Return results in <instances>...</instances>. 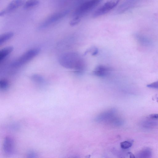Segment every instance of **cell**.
Returning a JSON list of instances; mask_svg holds the SVG:
<instances>
[{"mask_svg": "<svg viewBox=\"0 0 158 158\" xmlns=\"http://www.w3.org/2000/svg\"><path fill=\"white\" fill-rule=\"evenodd\" d=\"M152 155L151 149L149 148H146L143 149L137 153L136 157L140 158H151Z\"/></svg>", "mask_w": 158, "mask_h": 158, "instance_id": "obj_10", "label": "cell"}, {"mask_svg": "<svg viewBox=\"0 0 158 158\" xmlns=\"http://www.w3.org/2000/svg\"><path fill=\"white\" fill-rule=\"evenodd\" d=\"M14 49L12 46L5 47L0 51V61L4 60L8 55L11 53Z\"/></svg>", "mask_w": 158, "mask_h": 158, "instance_id": "obj_11", "label": "cell"}, {"mask_svg": "<svg viewBox=\"0 0 158 158\" xmlns=\"http://www.w3.org/2000/svg\"><path fill=\"white\" fill-rule=\"evenodd\" d=\"M40 51V49L38 48H32L28 50L13 61L11 66L13 67H17L24 64L37 55Z\"/></svg>", "mask_w": 158, "mask_h": 158, "instance_id": "obj_3", "label": "cell"}, {"mask_svg": "<svg viewBox=\"0 0 158 158\" xmlns=\"http://www.w3.org/2000/svg\"><path fill=\"white\" fill-rule=\"evenodd\" d=\"M69 12V10H65L52 14L40 25L39 29H44L48 27L65 17Z\"/></svg>", "mask_w": 158, "mask_h": 158, "instance_id": "obj_4", "label": "cell"}, {"mask_svg": "<svg viewBox=\"0 0 158 158\" xmlns=\"http://www.w3.org/2000/svg\"><path fill=\"white\" fill-rule=\"evenodd\" d=\"M143 125L145 127L151 128L156 126L158 125V123L155 121L147 120L143 123Z\"/></svg>", "mask_w": 158, "mask_h": 158, "instance_id": "obj_15", "label": "cell"}, {"mask_svg": "<svg viewBox=\"0 0 158 158\" xmlns=\"http://www.w3.org/2000/svg\"><path fill=\"white\" fill-rule=\"evenodd\" d=\"M39 3V0H28L26 1L23 7L25 9H28L36 6Z\"/></svg>", "mask_w": 158, "mask_h": 158, "instance_id": "obj_13", "label": "cell"}, {"mask_svg": "<svg viewBox=\"0 0 158 158\" xmlns=\"http://www.w3.org/2000/svg\"><path fill=\"white\" fill-rule=\"evenodd\" d=\"M121 0H108L97 9L92 15L95 18L106 14L112 10L118 4Z\"/></svg>", "mask_w": 158, "mask_h": 158, "instance_id": "obj_5", "label": "cell"}, {"mask_svg": "<svg viewBox=\"0 0 158 158\" xmlns=\"http://www.w3.org/2000/svg\"><path fill=\"white\" fill-rule=\"evenodd\" d=\"M81 19L76 17H74L70 21V25L73 26L77 25L80 21Z\"/></svg>", "mask_w": 158, "mask_h": 158, "instance_id": "obj_18", "label": "cell"}, {"mask_svg": "<svg viewBox=\"0 0 158 158\" xmlns=\"http://www.w3.org/2000/svg\"><path fill=\"white\" fill-rule=\"evenodd\" d=\"M31 79L33 81L38 83H42L44 81V77L41 76L37 74H34L31 77Z\"/></svg>", "mask_w": 158, "mask_h": 158, "instance_id": "obj_14", "label": "cell"}, {"mask_svg": "<svg viewBox=\"0 0 158 158\" xmlns=\"http://www.w3.org/2000/svg\"><path fill=\"white\" fill-rule=\"evenodd\" d=\"M102 0H87L82 3L75 10L73 17L80 19L86 14L97 6Z\"/></svg>", "mask_w": 158, "mask_h": 158, "instance_id": "obj_2", "label": "cell"}, {"mask_svg": "<svg viewBox=\"0 0 158 158\" xmlns=\"http://www.w3.org/2000/svg\"><path fill=\"white\" fill-rule=\"evenodd\" d=\"M149 117L150 118L154 119H158V114H150Z\"/></svg>", "mask_w": 158, "mask_h": 158, "instance_id": "obj_20", "label": "cell"}, {"mask_svg": "<svg viewBox=\"0 0 158 158\" xmlns=\"http://www.w3.org/2000/svg\"><path fill=\"white\" fill-rule=\"evenodd\" d=\"M137 41L141 45L144 46H149L152 44V40L145 35L140 34H136L135 35Z\"/></svg>", "mask_w": 158, "mask_h": 158, "instance_id": "obj_9", "label": "cell"}, {"mask_svg": "<svg viewBox=\"0 0 158 158\" xmlns=\"http://www.w3.org/2000/svg\"><path fill=\"white\" fill-rule=\"evenodd\" d=\"M36 156V153L32 151L30 152L28 154V156H29L30 157H35Z\"/></svg>", "mask_w": 158, "mask_h": 158, "instance_id": "obj_21", "label": "cell"}, {"mask_svg": "<svg viewBox=\"0 0 158 158\" xmlns=\"http://www.w3.org/2000/svg\"><path fill=\"white\" fill-rule=\"evenodd\" d=\"M26 0H12L7 6L1 12L0 16H2L23 5Z\"/></svg>", "mask_w": 158, "mask_h": 158, "instance_id": "obj_6", "label": "cell"}, {"mask_svg": "<svg viewBox=\"0 0 158 158\" xmlns=\"http://www.w3.org/2000/svg\"><path fill=\"white\" fill-rule=\"evenodd\" d=\"M9 87V83L8 81L5 79H2L0 81V88L1 89L6 90Z\"/></svg>", "mask_w": 158, "mask_h": 158, "instance_id": "obj_16", "label": "cell"}, {"mask_svg": "<svg viewBox=\"0 0 158 158\" xmlns=\"http://www.w3.org/2000/svg\"><path fill=\"white\" fill-rule=\"evenodd\" d=\"M157 101L158 102V98L157 99Z\"/></svg>", "mask_w": 158, "mask_h": 158, "instance_id": "obj_22", "label": "cell"}, {"mask_svg": "<svg viewBox=\"0 0 158 158\" xmlns=\"http://www.w3.org/2000/svg\"><path fill=\"white\" fill-rule=\"evenodd\" d=\"M147 86L149 88L158 89V81L148 84Z\"/></svg>", "mask_w": 158, "mask_h": 158, "instance_id": "obj_19", "label": "cell"}, {"mask_svg": "<svg viewBox=\"0 0 158 158\" xmlns=\"http://www.w3.org/2000/svg\"><path fill=\"white\" fill-rule=\"evenodd\" d=\"M112 69L109 67L103 65L97 66L93 71V74L96 76L102 77L107 75Z\"/></svg>", "mask_w": 158, "mask_h": 158, "instance_id": "obj_7", "label": "cell"}, {"mask_svg": "<svg viewBox=\"0 0 158 158\" xmlns=\"http://www.w3.org/2000/svg\"><path fill=\"white\" fill-rule=\"evenodd\" d=\"M59 62L64 67L74 69L77 72H81L84 69L83 60L75 52H69L63 54L59 59Z\"/></svg>", "mask_w": 158, "mask_h": 158, "instance_id": "obj_1", "label": "cell"}, {"mask_svg": "<svg viewBox=\"0 0 158 158\" xmlns=\"http://www.w3.org/2000/svg\"><path fill=\"white\" fill-rule=\"evenodd\" d=\"M120 147L124 149L130 148L132 145V143L128 141H124L121 143Z\"/></svg>", "mask_w": 158, "mask_h": 158, "instance_id": "obj_17", "label": "cell"}, {"mask_svg": "<svg viewBox=\"0 0 158 158\" xmlns=\"http://www.w3.org/2000/svg\"><path fill=\"white\" fill-rule=\"evenodd\" d=\"M3 149L5 152L8 154L14 153V141L10 137H6L4 140Z\"/></svg>", "mask_w": 158, "mask_h": 158, "instance_id": "obj_8", "label": "cell"}, {"mask_svg": "<svg viewBox=\"0 0 158 158\" xmlns=\"http://www.w3.org/2000/svg\"><path fill=\"white\" fill-rule=\"evenodd\" d=\"M14 35V33L12 31L5 33L0 36V45L12 38Z\"/></svg>", "mask_w": 158, "mask_h": 158, "instance_id": "obj_12", "label": "cell"}]
</instances>
